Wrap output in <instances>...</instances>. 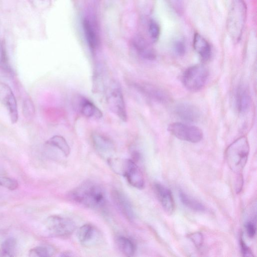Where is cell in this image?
<instances>
[{"label": "cell", "mask_w": 257, "mask_h": 257, "mask_svg": "<svg viewBox=\"0 0 257 257\" xmlns=\"http://www.w3.org/2000/svg\"><path fill=\"white\" fill-rule=\"evenodd\" d=\"M70 197L75 202L90 208H103L106 202L104 190L98 184L86 181L74 189Z\"/></svg>", "instance_id": "1"}, {"label": "cell", "mask_w": 257, "mask_h": 257, "mask_svg": "<svg viewBox=\"0 0 257 257\" xmlns=\"http://www.w3.org/2000/svg\"><path fill=\"white\" fill-rule=\"evenodd\" d=\"M247 16V7L243 0H232L228 14L226 29L235 42L241 39Z\"/></svg>", "instance_id": "2"}, {"label": "cell", "mask_w": 257, "mask_h": 257, "mask_svg": "<svg viewBox=\"0 0 257 257\" xmlns=\"http://www.w3.org/2000/svg\"><path fill=\"white\" fill-rule=\"evenodd\" d=\"M249 152L247 139L242 136L228 146L225 151V158L230 169L240 174L247 162Z\"/></svg>", "instance_id": "3"}, {"label": "cell", "mask_w": 257, "mask_h": 257, "mask_svg": "<svg viewBox=\"0 0 257 257\" xmlns=\"http://www.w3.org/2000/svg\"><path fill=\"white\" fill-rule=\"evenodd\" d=\"M107 161L111 168L115 173L123 176L130 185L138 189L144 188L145 180L143 175L133 160L109 158Z\"/></svg>", "instance_id": "4"}, {"label": "cell", "mask_w": 257, "mask_h": 257, "mask_svg": "<svg viewBox=\"0 0 257 257\" xmlns=\"http://www.w3.org/2000/svg\"><path fill=\"white\" fill-rule=\"evenodd\" d=\"M208 75V70L205 66L202 64H196L189 67L184 71L182 82L187 89L197 91L204 87Z\"/></svg>", "instance_id": "5"}, {"label": "cell", "mask_w": 257, "mask_h": 257, "mask_svg": "<svg viewBox=\"0 0 257 257\" xmlns=\"http://www.w3.org/2000/svg\"><path fill=\"white\" fill-rule=\"evenodd\" d=\"M106 101L110 109L122 121H126L127 116L123 93L120 86L113 83L108 89Z\"/></svg>", "instance_id": "6"}, {"label": "cell", "mask_w": 257, "mask_h": 257, "mask_svg": "<svg viewBox=\"0 0 257 257\" xmlns=\"http://www.w3.org/2000/svg\"><path fill=\"white\" fill-rule=\"evenodd\" d=\"M168 131L176 138L186 142L196 143L202 140L203 134L199 127L181 122L170 124Z\"/></svg>", "instance_id": "7"}, {"label": "cell", "mask_w": 257, "mask_h": 257, "mask_svg": "<svg viewBox=\"0 0 257 257\" xmlns=\"http://www.w3.org/2000/svg\"><path fill=\"white\" fill-rule=\"evenodd\" d=\"M45 225L52 235L57 237L68 236L76 228L75 222L72 219L59 215L49 216L46 220Z\"/></svg>", "instance_id": "8"}, {"label": "cell", "mask_w": 257, "mask_h": 257, "mask_svg": "<svg viewBox=\"0 0 257 257\" xmlns=\"http://www.w3.org/2000/svg\"><path fill=\"white\" fill-rule=\"evenodd\" d=\"M0 102L9 111L12 123H16L19 117L17 100L10 87L4 83H0Z\"/></svg>", "instance_id": "9"}, {"label": "cell", "mask_w": 257, "mask_h": 257, "mask_svg": "<svg viewBox=\"0 0 257 257\" xmlns=\"http://www.w3.org/2000/svg\"><path fill=\"white\" fill-rule=\"evenodd\" d=\"M74 106L83 116L87 118H100L102 116L101 110L87 98L77 96L74 98Z\"/></svg>", "instance_id": "10"}, {"label": "cell", "mask_w": 257, "mask_h": 257, "mask_svg": "<svg viewBox=\"0 0 257 257\" xmlns=\"http://www.w3.org/2000/svg\"><path fill=\"white\" fill-rule=\"evenodd\" d=\"M77 236L81 244L91 246L98 244L100 237L98 231L90 224L81 226L77 231Z\"/></svg>", "instance_id": "11"}, {"label": "cell", "mask_w": 257, "mask_h": 257, "mask_svg": "<svg viewBox=\"0 0 257 257\" xmlns=\"http://www.w3.org/2000/svg\"><path fill=\"white\" fill-rule=\"evenodd\" d=\"M143 94L157 102L166 103L170 101V96L163 89L152 84L141 83L136 85Z\"/></svg>", "instance_id": "12"}, {"label": "cell", "mask_w": 257, "mask_h": 257, "mask_svg": "<svg viewBox=\"0 0 257 257\" xmlns=\"http://www.w3.org/2000/svg\"><path fill=\"white\" fill-rule=\"evenodd\" d=\"M154 190L164 210L169 214L173 213L175 204L170 190L161 184L156 183L154 185Z\"/></svg>", "instance_id": "13"}, {"label": "cell", "mask_w": 257, "mask_h": 257, "mask_svg": "<svg viewBox=\"0 0 257 257\" xmlns=\"http://www.w3.org/2000/svg\"><path fill=\"white\" fill-rule=\"evenodd\" d=\"M112 198L119 211L128 220L133 221L135 217L133 206L126 197L121 191L114 190L111 193Z\"/></svg>", "instance_id": "14"}, {"label": "cell", "mask_w": 257, "mask_h": 257, "mask_svg": "<svg viewBox=\"0 0 257 257\" xmlns=\"http://www.w3.org/2000/svg\"><path fill=\"white\" fill-rule=\"evenodd\" d=\"M94 148L102 156H108L114 151V145L112 141L106 136L99 133H94L91 135Z\"/></svg>", "instance_id": "15"}, {"label": "cell", "mask_w": 257, "mask_h": 257, "mask_svg": "<svg viewBox=\"0 0 257 257\" xmlns=\"http://www.w3.org/2000/svg\"><path fill=\"white\" fill-rule=\"evenodd\" d=\"M175 111L181 119L188 122L196 121L200 116L199 109L188 102L179 103L176 106Z\"/></svg>", "instance_id": "16"}, {"label": "cell", "mask_w": 257, "mask_h": 257, "mask_svg": "<svg viewBox=\"0 0 257 257\" xmlns=\"http://www.w3.org/2000/svg\"><path fill=\"white\" fill-rule=\"evenodd\" d=\"M237 110L240 113L248 111L251 106V97L248 89L243 85L239 86L235 93Z\"/></svg>", "instance_id": "17"}, {"label": "cell", "mask_w": 257, "mask_h": 257, "mask_svg": "<svg viewBox=\"0 0 257 257\" xmlns=\"http://www.w3.org/2000/svg\"><path fill=\"white\" fill-rule=\"evenodd\" d=\"M193 46L195 51L204 61L209 59L211 55V48L208 41L201 35L195 33L193 40Z\"/></svg>", "instance_id": "18"}, {"label": "cell", "mask_w": 257, "mask_h": 257, "mask_svg": "<svg viewBox=\"0 0 257 257\" xmlns=\"http://www.w3.org/2000/svg\"><path fill=\"white\" fill-rule=\"evenodd\" d=\"M133 47L138 54L144 59L154 60L156 58L154 50L142 38H138L133 43Z\"/></svg>", "instance_id": "19"}, {"label": "cell", "mask_w": 257, "mask_h": 257, "mask_svg": "<svg viewBox=\"0 0 257 257\" xmlns=\"http://www.w3.org/2000/svg\"><path fill=\"white\" fill-rule=\"evenodd\" d=\"M116 244L121 253L127 256L134 255L136 250V245L131 238L119 236L116 238Z\"/></svg>", "instance_id": "20"}, {"label": "cell", "mask_w": 257, "mask_h": 257, "mask_svg": "<svg viewBox=\"0 0 257 257\" xmlns=\"http://www.w3.org/2000/svg\"><path fill=\"white\" fill-rule=\"evenodd\" d=\"M82 27L87 44L92 50H94L97 45V39L95 32L90 22L84 19L82 22Z\"/></svg>", "instance_id": "21"}, {"label": "cell", "mask_w": 257, "mask_h": 257, "mask_svg": "<svg viewBox=\"0 0 257 257\" xmlns=\"http://www.w3.org/2000/svg\"><path fill=\"white\" fill-rule=\"evenodd\" d=\"M46 144L60 150L65 157L70 153V149L65 139L61 136L55 135L50 138Z\"/></svg>", "instance_id": "22"}, {"label": "cell", "mask_w": 257, "mask_h": 257, "mask_svg": "<svg viewBox=\"0 0 257 257\" xmlns=\"http://www.w3.org/2000/svg\"><path fill=\"white\" fill-rule=\"evenodd\" d=\"M179 198L181 202L190 209L198 212H202L205 209L201 202L182 191L179 192Z\"/></svg>", "instance_id": "23"}, {"label": "cell", "mask_w": 257, "mask_h": 257, "mask_svg": "<svg viewBox=\"0 0 257 257\" xmlns=\"http://www.w3.org/2000/svg\"><path fill=\"white\" fill-rule=\"evenodd\" d=\"M17 241L10 237L6 239L0 246V257H11L15 255Z\"/></svg>", "instance_id": "24"}, {"label": "cell", "mask_w": 257, "mask_h": 257, "mask_svg": "<svg viewBox=\"0 0 257 257\" xmlns=\"http://www.w3.org/2000/svg\"><path fill=\"white\" fill-rule=\"evenodd\" d=\"M0 69L5 73L10 74L12 72L7 50L4 42H2L0 44Z\"/></svg>", "instance_id": "25"}, {"label": "cell", "mask_w": 257, "mask_h": 257, "mask_svg": "<svg viewBox=\"0 0 257 257\" xmlns=\"http://www.w3.org/2000/svg\"><path fill=\"white\" fill-rule=\"evenodd\" d=\"M52 251L49 248L44 246H36L30 249L29 256L32 257H45L52 255Z\"/></svg>", "instance_id": "26"}, {"label": "cell", "mask_w": 257, "mask_h": 257, "mask_svg": "<svg viewBox=\"0 0 257 257\" xmlns=\"http://www.w3.org/2000/svg\"><path fill=\"white\" fill-rule=\"evenodd\" d=\"M160 27L158 23L154 20L150 21L149 25V33L153 41L156 42L160 35Z\"/></svg>", "instance_id": "27"}, {"label": "cell", "mask_w": 257, "mask_h": 257, "mask_svg": "<svg viewBox=\"0 0 257 257\" xmlns=\"http://www.w3.org/2000/svg\"><path fill=\"white\" fill-rule=\"evenodd\" d=\"M35 107L33 101L30 99H26L23 102V113L27 118L33 117L35 114Z\"/></svg>", "instance_id": "28"}, {"label": "cell", "mask_w": 257, "mask_h": 257, "mask_svg": "<svg viewBox=\"0 0 257 257\" xmlns=\"http://www.w3.org/2000/svg\"><path fill=\"white\" fill-rule=\"evenodd\" d=\"M18 182L12 178L7 177H0V186L8 189L14 190L18 187Z\"/></svg>", "instance_id": "29"}, {"label": "cell", "mask_w": 257, "mask_h": 257, "mask_svg": "<svg viewBox=\"0 0 257 257\" xmlns=\"http://www.w3.org/2000/svg\"><path fill=\"white\" fill-rule=\"evenodd\" d=\"M32 6L38 10H44L48 8L50 4V0H29Z\"/></svg>", "instance_id": "30"}, {"label": "cell", "mask_w": 257, "mask_h": 257, "mask_svg": "<svg viewBox=\"0 0 257 257\" xmlns=\"http://www.w3.org/2000/svg\"><path fill=\"white\" fill-rule=\"evenodd\" d=\"M246 233L250 238H253L256 233L255 220H249L245 223Z\"/></svg>", "instance_id": "31"}, {"label": "cell", "mask_w": 257, "mask_h": 257, "mask_svg": "<svg viewBox=\"0 0 257 257\" xmlns=\"http://www.w3.org/2000/svg\"><path fill=\"white\" fill-rule=\"evenodd\" d=\"M189 238L197 247H200L203 242V237L201 233L196 232L191 233L188 235Z\"/></svg>", "instance_id": "32"}, {"label": "cell", "mask_w": 257, "mask_h": 257, "mask_svg": "<svg viewBox=\"0 0 257 257\" xmlns=\"http://www.w3.org/2000/svg\"><path fill=\"white\" fill-rule=\"evenodd\" d=\"M174 50L177 55L183 56L186 52V46L184 43L180 40L176 41L174 44Z\"/></svg>", "instance_id": "33"}, {"label": "cell", "mask_w": 257, "mask_h": 257, "mask_svg": "<svg viewBox=\"0 0 257 257\" xmlns=\"http://www.w3.org/2000/svg\"><path fill=\"white\" fill-rule=\"evenodd\" d=\"M240 245L242 254L244 256H253V254L249 247L246 244L242 236L240 238Z\"/></svg>", "instance_id": "34"}]
</instances>
